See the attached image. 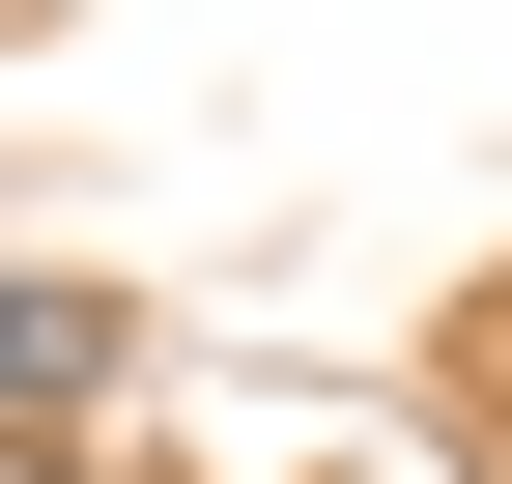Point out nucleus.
<instances>
[{"mask_svg":"<svg viewBox=\"0 0 512 484\" xmlns=\"http://www.w3.org/2000/svg\"><path fill=\"white\" fill-rule=\"evenodd\" d=\"M57 371H114V285H0V428H29Z\"/></svg>","mask_w":512,"mask_h":484,"instance_id":"nucleus-1","label":"nucleus"}]
</instances>
